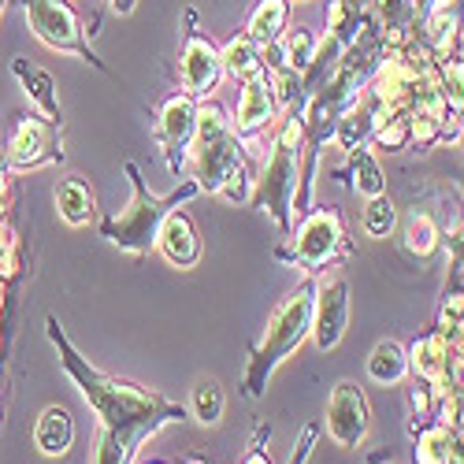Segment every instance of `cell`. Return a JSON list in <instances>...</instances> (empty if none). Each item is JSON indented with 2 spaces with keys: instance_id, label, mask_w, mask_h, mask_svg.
<instances>
[{
  "instance_id": "obj_2",
  "label": "cell",
  "mask_w": 464,
  "mask_h": 464,
  "mask_svg": "<svg viewBox=\"0 0 464 464\" xmlns=\"http://www.w3.org/2000/svg\"><path fill=\"white\" fill-rule=\"evenodd\" d=\"M186 164L201 193H219L230 205L253 198V175L242 134L219 104H198V134H193Z\"/></svg>"
},
{
  "instance_id": "obj_23",
  "label": "cell",
  "mask_w": 464,
  "mask_h": 464,
  "mask_svg": "<svg viewBox=\"0 0 464 464\" xmlns=\"http://www.w3.org/2000/svg\"><path fill=\"white\" fill-rule=\"evenodd\" d=\"M350 171H353V189L361 193V198H379V193H386V179H382V168L375 160V152L368 145H357L350 149Z\"/></svg>"
},
{
  "instance_id": "obj_7",
  "label": "cell",
  "mask_w": 464,
  "mask_h": 464,
  "mask_svg": "<svg viewBox=\"0 0 464 464\" xmlns=\"http://www.w3.org/2000/svg\"><path fill=\"white\" fill-rule=\"evenodd\" d=\"M23 8H26V19H30V30L37 42H45L49 49L56 53H74V56H82L86 63H93L97 71L108 74L104 60L90 49L86 42V26L79 19V12H74L67 0H23Z\"/></svg>"
},
{
  "instance_id": "obj_4",
  "label": "cell",
  "mask_w": 464,
  "mask_h": 464,
  "mask_svg": "<svg viewBox=\"0 0 464 464\" xmlns=\"http://www.w3.org/2000/svg\"><path fill=\"white\" fill-rule=\"evenodd\" d=\"M123 168H127V175H130L134 198H130V205H127L120 216H108V219L101 223V235H104L108 242H115L120 249H127V253H149L152 246H157V235H160L164 219H168L182 201L198 198L201 189H198V182L189 179L182 189L168 193V198H157V193L145 186V179H141V171H138L134 160H127Z\"/></svg>"
},
{
  "instance_id": "obj_18",
  "label": "cell",
  "mask_w": 464,
  "mask_h": 464,
  "mask_svg": "<svg viewBox=\"0 0 464 464\" xmlns=\"http://www.w3.org/2000/svg\"><path fill=\"white\" fill-rule=\"evenodd\" d=\"M56 208L60 216L71 223V227H86L93 216H97V198H93V189L86 179L79 175H71L56 186Z\"/></svg>"
},
{
  "instance_id": "obj_14",
  "label": "cell",
  "mask_w": 464,
  "mask_h": 464,
  "mask_svg": "<svg viewBox=\"0 0 464 464\" xmlns=\"http://www.w3.org/2000/svg\"><path fill=\"white\" fill-rule=\"evenodd\" d=\"M279 108L276 86H272V74H256V79L242 82V97H238V115H235V130L242 138H253L260 127L272 123V115Z\"/></svg>"
},
{
  "instance_id": "obj_21",
  "label": "cell",
  "mask_w": 464,
  "mask_h": 464,
  "mask_svg": "<svg viewBox=\"0 0 464 464\" xmlns=\"http://www.w3.org/2000/svg\"><path fill=\"white\" fill-rule=\"evenodd\" d=\"M12 71L23 79V86H26V97L45 111V120H53V123H60V101H56V86H53V74H45V71H37V67H30L26 60H15L12 63Z\"/></svg>"
},
{
  "instance_id": "obj_27",
  "label": "cell",
  "mask_w": 464,
  "mask_h": 464,
  "mask_svg": "<svg viewBox=\"0 0 464 464\" xmlns=\"http://www.w3.org/2000/svg\"><path fill=\"white\" fill-rule=\"evenodd\" d=\"M316 435H320V423H308L304 435H301V442H297V453L290 457V464H304V457H308V450H313Z\"/></svg>"
},
{
  "instance_id": "obj_3",
  "label": "cell",
  "mask_w": 464,
  "mask_h": 464,
  "mask_svg": "<svg viewBox=\"0 0 464 464\" xmlns=\"http://www.w3.org/2000/svg\"><path fill=\"white\" fill-rule=\"evenodd\" d=\"M316 276H308L297 290H290L279 304L276 313L267 316V327H264V338L253 345L249 353V364H246V375H242V391L246 398H260L267 379H272V372L294 353L301 350V342L313 334V304H316Z\"/></svg>"
},
{
  "instance_id": "obj_26",
  "label": "cell",
  "mask_w": 464,
  "mask_h": 464,
  "mask_svg": "<svg viewBox=\"0 0 464 464\" xmlns=\"http://www.w3.org/2000/svg\"><path fill=\"white\" fill-rule=\"evenodd\" d=\"M189 412L198 416L201 423H219V416H223V386L216 379H201L198 386H193Z\"/></svg>"
},
{
  "instance_id": "obj_13",
  "label": "cell",
  "mask_w": 464,
  "mask_h": 464,
  "mask_svg": "<svg viewBox=\"0 0 464 464\" xmlns=\"http://www.w3.org/2000/svg\"><path fill=\"white\" fill-rule=\"evenodd\" d=\"M439 5H446V0H375L372 19L382 30L386 45L401 49V45L416 42L423 19H428V12L439 8Z\"/></svg>"
},
{
  "instance_id": "obj_16",
  "label": "cell",
  "mask_w": 464,
  "mask_h": 464,
  "mask_svg": "<svg viewBox=\"0 0 464 464\" xmlns=\"http://www.w3.org/2000/svg\"><path fill=\"white\" fill-rule=\"evenodd\" d=\"M286 23H290V0H256L242 34L253 37L260 49H267L286 34Z\"/></svg>"
},
{
  "instance_id": "obj_22",
  "label": "cell",
  "mask_w": 464,
  "mask_h": 464,
  "mask_svg": "<svg viewBox=\"0 0 464 464\" xmlns=\"http://www.w3.org/2000/svg\"><path fill=\"white\" fill-rule=\"evenodd\" d=\"M279 56H283V67L290 71H308V63L316 60V49H320V34L316 30H308V26H297V30H286L279 37Z\"/></svg>"
},
{
  "instance_id": "obj_5",
  "label": "cell",
  "mask_w": 464,
  "mask_h": 464,
  "mask_svg": "<svg viewBox=\"0 0 464 464\" xmlns=\"http://www.w3.org/2000/svg\"><path fill=\"white\" fill-rule=\"evenodd\" d=\"M301 145H304V123L297 111H286V120L272 141V157H267L260 179L253 182V208L267 212L283 235H290L294 205H297V171H301Z\"/></svg>"
},
{
  "instance_id": "obj_1",
  "label": "cell",
  "mask_w": 464,
  "mask_h": 464,
  "mask_svg": "<svg viewBox=\"0 0 464 464\" xmlns=\"http://www.w3.org/2000/svg\"><path fill=\"white\" fill-rule=\"evenodd\" d=\"M49 338L60 350V364L71 372V379L79 382L82 398L97 409V420H101V431H97V450H93V460L90 464H130L134 450L141 439L157 435L164 423H182L186 420V409L145 391L138 382H127L120 375H104L97 372L74 345L67 342V334L60 331L56 316H49Z\"/></svg>"
},
{
  "instance_id": "obj_30",
  "label": "cell",
  "mask_w": 464,
  "mask_h": 464,
  "mask_svg": "<svg viewBox=\"0 0 464 464\" xmlns=\"http://www.w3.org/2000/svg\"><path fill=\"white\" fill-rule=\"evenodd\" d=\"M342 8H353V12H361V0H338Z\"/></svg>"
},
{
  "instance_id": "obj_24",
  "label": "cell",
  "mask_w": 464,
  "mask_h": 464,
  "mask_svg": "<svg viewBox=\"0 0 464 464\" xmlns=\"http://www.w3.org/2000/svg\"><path fill=\"white\" fill-rule=\"evenodd\" d=\"M439 246H442V227H439L428 212H416V216L405 223V249L423 260V256L439 253Z\"/></svg>"
},
{
  "instance_id": "obj_17",
  "label": "cell",
  "mask_w": 464,
  "mask_h": 464,
  "mask_svg": "<svg viewBox=\"0 0 464 464\" xmlns=\"http://www.w3.org/2000/svg\"><path fill=\"white\" fill-rule=\"evenodd\" d=\"M71 439H74V420L63 405H49L34 423V442L45 457H60L71 450Z\"/></svg>"
},
{
  "instance_id": "obj_6",
  "label": "cell",
  "mask_w": 464,
  "mask_h": 464,
  "mask_svg": "<svg viewBox=\"0 0 464 464\" xmlns=\"http://www.w3.org/2000/svg\"><path fill=\"white\" fill-rule=\"evenodd\" d=\"M279 256L304 267L308 276L324 272V267L334 264L338 256H350V242H345V227H342L338 208H313L308 212L297 227L294 242L286 249H279Z\"/></svg>"
},
{
  "instance_id": "obj_31",
  "label": "cell",
  "mask_w": 464,
  "mask_h": 464,
  "mask_svg": "<svg viewBox=\"0 0 464 464\" xmlns=\"http://www.w3.org/2000/svg\"><path fill=\"white\" fill-rule=\"evenodd\" d=\"M5 8H8V0H0V15H5Z\"/></svg>"
},
{
  "instance_id": "obj_12",
  "label": "cell",
  "mask_w": 464,
  "mask_h": 464,
  "mask_svg": "<svg viewBox=\"0 0 464 464\" xmlns=\"http://www.w3.org/2000/svg\"><path fill=\"white\" fill-rule=\"evenodd\" d=\"M345 327H350V283L345 279H331L327 286L316 290V304H313V338L316 350L331 353L342 342Z\"/></svg>"
},
{
  "instance_id": "obj_20",
  "label": "cell",
  "mask_w": 464,
  "mask_h": 464,
  "mask_svg": "<svg viewBox=\"0 0 464 464\" xmlns=\"http://www.w3.org/2000/svg\"><path fill=\"white\" fill-rule=\"evenodd\" d=\"M219 56H223V71H230L238 82H249V79H256V74L267 71L264 67V49L253 42V37H246V34L230 37V42L219 49Z\"/></svg>"
},
{
  "instance_id": "obj_25",
  "label": "cell",
  "mask_w": 464,
  "mask_h": 464,
  "mask_svg": "<svg viewBox=\"0 0 464 464\" xmlns=\"http://www.w3.org/2000/svg\"><path fill=\"white\" fill-rule=\"evenodd\" d=\"M361 227H364V235H368V238H391V235H394V227H398V208H394V201L386 198V193L372 198L368 208H364Z\"/></svg>"
},
{
  "instance_id": "obj_10",
  "label": "cell",
  "mask_w": 464,
  "mask_h": 464,
  "mask_svg": "<svg viewBox=\"0 0 464 464\" xmlns=\"http://www.w3.org/2000/svg\"><path fill=\"white\" fill-rule=\"evenodd\" d=\"M193 134H198V101L186 97V93L168 97L164 108H160V120H157V138H160V145H164L168 168H171L175 175L186 168Z\"/></svg>"
},
{
  "instance_id": "obj_28",
  "label": "cell",
  "mask_w": 464,
  "mask_h": 464,
  "mask_svg": "<svg viewBox=\"0 0 464 464\" xmlns=\"http://www.w3.org/2000/svg\"><path fill=\"white\" fill-rule=\"evenodd\" d=\"M108 8H111L115 15H130V12L138 8V0H108Z\"/></svg>"
},
{
  "instance_id": "obj_19",
  "label": "cell",
  "mask_w": 464,
  "mask_h": 464,
  "mask_svg": "<svg viewBox=\"0 0 464 464\" xmlns=\"http://www.w3.org/2000/svg\"><path fill=\"white\" fill-rule=\"evenodd\" d=\"M409 375V350L394 338H382L368 357V379L379 386H398Z\"/></svg>"
},
{
  "instance_id": "obj_11",
  "label": "cell",
  "mask_w": 464,
  "mask_h": 464,
  "mask_svg": "<svg viewBox=\"0 0 464 464\" xmlns=\"http://www.w3.org/2000/svg\"><path fill=\"white\" fill-rule=\"evenodd\" d=\"M63 160V149H60V123L53 120H19L12 141H8V164L15 171L26 168H42V164H56Z\"/></svg>"
},
{
  "instance_id": "obj_9",
  "label": "cell",
  "mask_w": 464,
  "mask_h": 464,
  "mask_svg": "<svg viewBox=\"0 0 464 464\" xmlns=\"http://www.w3.org/2000/svg\"><path fill=\"white\" fill-rule=\"evenodd\" d=\"M324 423H327V435L342 450H353V446L364 442V435L372 428V409H368V398H364V391L357 382H350V379L334 382V391L327 398Z\"/></svg>"
},
{
  "instance_id": "obj_8",
  "label": "cell",
  "mask_w": 464,
  "mask_h": 464,
  "mask_svg": "<svg viewBox=\"0 0 464 464\" xmlns=\"http://www.w3.org/2000/svg\"><path fill=\"white\" fill-rule=\"evenodd\" d=\"M186 23H189V30L182 37V53H179V82H182L186 97L205 101L216 93V86L223 79V56L205 34L193 30L198 12H186Z\"/></svg>"
},
{
  "instance_id": "obj_29",
  "label": "cell",
  "mask_w": 464,
  "mask_h": 464,
  "mask_svg": "<svg viewBox=\"0 0 464 464\" xmlns=\"http://www.w3.org/2000/svg\"><path fill=\"white\" fill-rule=\"evenodd\" d=\"M246 464H267V457H264V453H260V450H253V453H249V457H246Z\"/></svg>"
},
{
  "instance_id": "obj_15",
  "label": "cell",
  "mask_w": 464,
  "mask_h": 464,
  "mask_svg": "<svg viewBox=\"0 0 464 464\" xmlns=\"http://www.w3.org/2000/svg\"><path fill=\"white\" fill-rule=\"evenodd\" d=\"M157 249L164 253L168 264L175 267H193L201 260L205 246H201V235H198V227H193V219L186 212H171L160 227V235H157Z\"/></svg>"
}]
</instances>
